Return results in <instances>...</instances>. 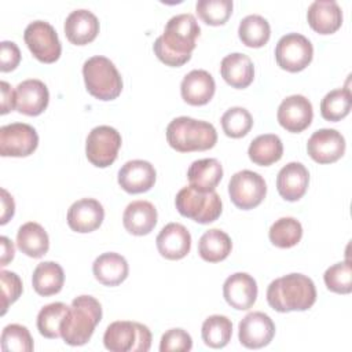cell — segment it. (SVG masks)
I'll return each instance as SVG.
<instances>
[{
	"label": "cell",
	"mask_w": 352,
	"mask_h": 352,
	"mask_svg": "<svg viewBox=\"0 0 352 352\" xmlns=\"http://www.w3.org/2000/svg\"><path fill=\"white\" fill-rule=\"evenodd\" d=\"M228 194L236 208L249 210L263 202L267 194V184L257 172L243 169L231 176Z\"/></svg>",
	"instance_id": "8"
},
{
	"label": "cell",
	"mask_w": 352,
	"mask_h": 352,
	"mask_svg": "<svg viewBox=\"0 0 352 352\" xmlns=\"http://www.w3.org/2000/svg\"><path fill=\"white\" fill-rule=\"evenodd\" d=\"M120 147V132L113 126L99 125L95 126L87 136L85 154L92 165L98 168H106L116 161Z\"/></svg>",
	"instance_id": "10"
},
{
	"label": "cell",
	"mask_w": 352,
	"mask_h": 352,
	"mask_svg": "<svg viewBox=\"0 0 352 352\" xmlns=\"http://www.w3.org/2000/svg\"><path fill=\"white\" fill-rule=\"evenodd\" d=\"M103 344L111 352H147L151 346V331L138 322L117 320L107 326Z\"/></svg>",
	"instance_id": "7"
},
{
	"label": "cell",
	"mask_w": 352,
	"mask_h": 352,
	"mask_svg": "<svg viewBox=\"0 0 352 352\" xmlns=\"http://www.w3.org/2000/svg\"><path fill=\"white\" fill-rule=\"evenodd\" d=\"M232 249L231 238L219 228L204 232L198 242V253L208 263H219L228 257Z\"/></svg>",
	"instance_id": "32"
},
{
	"label": "cell",
	"mask_w": 352,
	"mask_h": 352,
	"mask_svg": "<svg viewBox=\"0 0 352 352\" xmlns=\"http://www.w3.org/2000/svg\"><path fill=\"white\" fill-rule=\"evenodd\" d=\"M0 280H1V300H3L1 315H4L7 308L11 304H14L22 294V280L15 272L6 271V270H1Z\"/></svg>",
	"instance_id": "42"
},
{
	"label": "cell",
	"mask_w": 352,
	"mask_h": 352,
	"mask_svg": "<svg viewBox=\"0 0 352 352\" xmlns=\"http://www.w3.org/2000/svg\"><path fill=\"white\" fill-rule=\"evenodd\" d=\"M87 91L99 100H113L122 91V78L114 63L102 55L87 59L82 65Z\"/></svg>",
	"instance_id": "5"
},
{
	"label": "cell",
	"mask_w": 352,
	"mask_h": 352,
	"mask_svg": "<svg viewBox=\"0 0 352 352\" xmlns=\"http://www.w3.org/2000/svg\"><path fill=\"white\" fill-rule=\"evenodd\" d=\"M92 272L99 283L104 286H117L126 279L129 267L124 256L107 252L95 258Z\"/></svg>",
	"instance_id": "27"
},
{
	"label": "cell",
	"mask_w": 352,
	"mask_h": 352,
	"mask_svg": "<svg viewBox=\"0 0 352 352\" xmlns=\"http://www.w3.org/2000/svg\"><path fill=\"white\" fill-rule=\"evenodd\" d=\"M25 43L33 56L43 63H54L59 59L62 45L56 30L45 21L30 22L23 33Z\"/></svg>",
	"instance_id": "11"
},
{
	"label": "cell",
	"mask_w": 352,
	"mask_h": 352,
	"mask_svg": "<svg viewBox=\"0 0 352 352\" xmlns=\"http://www.w3.org/2000/svg\"><path fill=\"white\" fill-rule=\"evenodd\" d=\"M102 319V305L92 296H78L72 301L60 324V337L67 345L80 346L89 341Z\"/></svg>",
	"instance_id": "3"
},
{
	"label": "cell",
	"mask_w": 352,
	"mask_h": 352,
	"mask_svg": "<svg viewBox=\"0 0 352 352\" xmlns=\"http://www.w3.org/2000/svg\"><path fill=\"white\" fill-rule=\"evenodd\" d=\"M278 122L289 132H302L314 118L311 102L302 95H290L282 100L278 107Z\"/></svg>",
	"instance_id": "15"
},
{
	"label": "cell",
	"mask_w": 352,
	"mask_h": 352,
	"mask_svg": "<svg viewBox=\"0 0 352 352\" xmlns=\"http://www.w3.org/2000/svg\"><path fill=\"white\" fill-rule=\"evenodd\" d=\"M231 0H198L195 4L197 15L210 26L224 25L232 14Z\"/></svg>",
	"instance_id": "38"
},
{
	"label": "cell",
	"mask_w": 352,
	"mask_h": 352,
	"mask_svg": "<svg viewBox=\"0 0 352 352\" xmlns=\"http://www.w3.org/2000/svg\"><path fill=\"white\" fill-rule=\"evenodd\" d=\"M223 296L228 305L235 309L246 311L253 307L257 298V283L246 272L230 275L223 285Z\"/></svg>",
	"instance_id": "16"
},
{
	"label": "cell",
	"mask_w": 352,
	"mask_h": 352,
	"mask_svg": "<svg viewBox=\"0 0 352 352\" xmlns=\"http://www.w3.org/2000/svg\"><path fill=\"white\" fill-rule=\"evenodd\" d=\"M267 301L278 312L307 311L316 301V287L307 275L293 272L270 283Z\"/></svg>",
	"instance_id": "2"
},
{
	"label": "cell",
	"mask_w": 352,
	"mask_h": 352,
	"mask_svg": "<svg viewBox=\"0 0 352 352\" xmlns=\"http://www.w3.org/2000/svg\"><path fill=\"white\" fill-rule=\"evenodd\" d=\"M157 249L168 260H180L191 249V235L188 230L179 223L166 224L157 235Z\"/></svg>",
	"instance_id": "20"
},
{
	"label": "cell",
	"mask_w": 352,
	"mask_h": 352,
	"mask_svg": "<svg viewBox=\"0 0 352 352\" xmlns=\"http://www.w3.org/2000/svg\"><path fill=\"white\" fill-rule=\"evenodd\" d=\"M155 169L144 160H132L125 162L118 170V184L129 194L148 191L155 183Z\"/></svg>",
	"instance_id": "18"
},
{
	"label": "cell",
	"mask_w": 352,
	"mask_h": 352,
	"mask_svg": "<svg viewBox=\"0 0 352 352\" xmlns=\"http://www.w3.org/2000/svg\"><path fill=\"white\" fill-rule=\"evenodd\" d=\"M221 128L228 138H242L253 126V118L245 107H231L221 116Z\"/></svg>",
	"instance_id": "39"
},
{
	"label": "cell",
	"mask_w": 352,
	"mask_h": 352,
	"mask_svg": "<svg viewBox=\"0 0 352 352\" xmlns=\"http://www.w3.org/2000/svg\"><path fill=\"white\" fill-rule=\"evenodd\" d=\"M220 73L224 81L232 88H246L254 78V66L252 59L241 52H232L223 58Z\"/></svg>",
	"instance_id": "26"
},
{
	"label": "cell",
	"mask_w": 352,
	"mask_h": 352,
	"mask_svg": "<svg viewBox=\"0 0 352 352\" xmlns=\"http://www.w3.org/2000/svg\"><path fill=\"white\" fill-rule=\"evenodd\" d=\"M216 84L212 74L202 69L187 73L180 84V94L186 103L191 106H204L214 95Z\"/></svg>",
	"instance_id": "21"
},
{
	"label": "cell",
	"mask_w": 352,
	"mask_h": 352,
	"mask_svg": "<svg viewBox=\"0 0 352 352\" xmlns=\"http://www.w3.org/2000/svg\"><path fill=\"white\" fill-rule=\"evenodd\" d=\"M0 245H1V260H0V265L4 267V265H7V264L14 258L15 248H14L12 241H10L7 236H1V238H0Z\"/></svg>",
	"instance_id": "47"
},
{
	"label": "cell",
	"mask_w": 352,
	"mask_h": 352,
	"mask_svg": "<svg viewBox=\"0 0 352 352\" xmlns=\"http://www.w3.org/2000/svg\"><path fill=\"white\" fill-rule=\"evenodd\" d=\"M38 146L36 129L25 122H12L0 128V154L3 157H28Z\"/></svg>",
	"instance_id": "12"
},
{
	"label": "cell",
	"mask_w": 352,
	"mask_h": 352,
	"mask_svg": "<svg viewBox=\"0 0 352 352\" xmlns=\"http://www.w3.org/2000/svg\"><path fill=\"white\" fill-rule=\"evenodd\" d=\"M314 47L300 33H287L279 38L275 47V59L280 69L290 73L304 70L312 60Z\"/></svg>",
	"instance_id": "9"
},
{
	"label": "cell",
	"mask_w": 352,
	"mask_h": 352,
	"mask_svg": "<svg viewBox=\"0 0 352 352\" xmlns=\"http://www.w3.org/2000/svg\"><path fill=\"white\" fill-rule=\"evenodd\" d=\"M268 236L271 243L278 248H293L301 241L302 226L294 217H280L271 226Z\"/></svg>",
	"instance_id": "35"
},
{
	"label": "cell",
	"mask_w": 352,
	"mask_h": 352,
	"mask_svg": "<svg viewBox=\"0 0 352 352\" xmlns=\"http://www.w3.org/2000/svg\"><path fill=\"white\" fill-rule=\"evenodd\" d=\"M15 212V204L12 197L8 194L6 188H1V220L0 224H6Z\"/></svg>",
	"instance_id": "46"
},
{
	"label": "cell",
	"mask_w": 352,
	"mask_h": 352,
	"mask_svg": "<svg viewBox=\"0 0 352 352\" xmlns=\"http://www.w3.org/2000/svg\"><path fill=\"white\" fill-rule=\"evenodd\" d=\"M187 177L191 187L199 191H212L223 177V166L216 158L197 160L190 165Z\"/></svg>",
	"instance_id": "29"
},
{
	"label": "cell",
	"mask_w": 352,
	"mask_h": 352,
	"mask_svg": "<svg viewBox=\"0 0 352 352\" xmlns=\"http://www.w3.org/2000/svg\"><path fill=\"white\" fill-rule=\"evenodd\" d=\"M307 19L319 34H331L341 28L342 10L334 0H316L308 7Z\"/></svg>",
	"instance_id": "23"
},
{
	"label": "cell",
	"mask_w": 352,
	"mask_h": 352,
	"mask_svg": "<svg viewBox=\"0 0 352 352\" xmlns=\"http://www.w3.org/2000/svg\"><path fill=\"white\" fill-rule=\"evenodd\" d=\"M249 158L253 164L268 166L278 162L283 154V144L278 135L265 133L254 138L248 148Z\"/></svg>",
	"instance_id": "31"
},
{
	"label": "cell",
	"mask_w": 352,
	"mask_h": 352,
	"mask_svg": "<svg viewBox=\"0 0 352 352\" xmlns=\"http://www.w3.org/2000/svg\"><path fill=\"white\" fill-rule=\"evenodd\" d=\"M21 62V51L14 41H1L0 43V70L11 72Z\"/></svg>",
	"instance_id": "44"
},
{
	"label": "cell",
	"mask_w": 352,
	"mask_h": 352,
	"mask_svg": "<svg viewBox=\"0 0 352 352\" xmlns=\"http://www.w3.org/2000/svg\"><path fill=\"white\" fill-rule=\"evenodd\" d=\"M1 349L4 352H30L33 351V338L28 327L11 323L3 329Z\"/></svg>",
	"instance_id": "40"
},
{
	"label": "cell",
	"mask_w": 352,
	"mask_h": 352,
	"mask_svg": "<svg viewBox=\"0 0 352 352\" xmlns=\"http://www.w3.org/2000/svg\"><path fill=\"white\" fill-rule=\"evenodd\" d=\"M104 219L102 204L94 198H82L72 204L67 210V224L76 232H92Z\"/></svg>",
	"instance_id": "19"
},
{
	"label": "cell",
	"mask_w": 352,
	"mask_h": 352,
	"mask_svg": "<svg viewBox=\"0 0 352 352\" xmlns=\"http://www.w3.org/2000/svg\"><path fill=\"white\" fill-rule=\"evenodd\" d=\"M307 151L315 162L331 164L338 161L344 155L345 139L336 129H318L308 139Z\"/></svg>",
	"instance_id": "14"
},
{
	"label": "cell",
	"mask_w": 352,
	"mask_h": 352,
	"mask_svg": "<svg viewBox=\"0 0 352 352\" xmlns=\"http://www.w3.org/2000/svg\"><path fill=\"white\" fill-rule=\"evenodd\" d=\"M352 107L349 88H337L324 95L320 102V114L327 121H340L346 117Z\"/></svg>",
	"instance_id": "36"
},
{
	"label": "cell",
	"mask_w": 352,
	"mask_h": 352,
	"mask_svg": "<svg viewBox=\"0 0 352 352\" xmlns=\"http://www.w3.org/2000/svg\"><path fill=\"white\" fill-rule=\"evenodd\" d=\"M16 246L26 256L40 258L50 249V238L38 223L28 221L22 224L16 232Z\"/></svg>",
	"instance_id": "28"
},
{
	"label": "cell",
	"mask_w": 352,
	"mask_h": 352,
	"mask_svg": "<svg viewBox=\"0 0 352 352\" xmlns=\"http://www.w3.org/2000/svg\"><path fill=\"white\" fill-rule=\"evenodd\" d=\"M177 212L199 224H208L217 220L223 210L220 195L212 191H199L191 186L183 187L175 198Z\"/></svg>",
	"instance_id": "6"
},
{
	"label": "cell",
	"mask_w": 352,
	"mask_h": 352,
	"mask_svg": "<svg viewBox=\"0 0 352 352\" xmlns=\"http://www.w3.org/2000/svg\"><path fill=\"white\" fill-rule=\"evenodd\" d=\"M65 34L76 45H85L94 41L99 33V21L88 10H74L65 21Z\"/></svg>",
	"instance_id": "24"
},
{
	"label": "cell",
	"mask_w": 352,
	"mask_h": 352,
	"mask_svg": "<svg viewBox=\"0 0 352 352\" xmlns=\"http://www.w3.org/2000/svg\"><path fill=\"white\" fill-rule=\"evenodd\" d=\"M309 173L301 162L286 164L276 176V188L286 201H298L308 188Z\"/></svg>",
	"instance_id": "22"
},
{
	"label": "cell",
	"mask_w": 352,
	"mask_h": 352,
	"mask_svg": "<svg viewBox=\"0 0 352 352\" xmlns=\"http://www.w3.org/2000/svg\"><path fill=\"white\" fill-rule=\"evenodd\" d=\"M157 209L148 201H133L128 204L122 214V224L132 235H147L157 224Z\"/></svg>",
	"instance_id": "25"
},
{
	"label": "cell",
	"mask_w": 352,
	"mask_h": 352,
	"mask_svg": "<svg viewBox=\"0 0 352 352\" xmlns=\"http://www.w3.org/2000/svg\"><path fill=\"white\" fill-rule=\"evenodd\" d=\"M192 348L191 336L183 329H170L165 331L161 337L160 351L170 352V351H182L187 352Z\"/></svg>",
	"instance_id": "43"
},
{
	"label": "cell",
	"mask_w": 352,
	"mask_h": 352,
	"mask_svg": "<svg viewBox=\"0 0 352 352\" xmlns=\"http://www.w3.org/2000/svg\"><path fill=\"white\" fill-rule=\"evenodd\" d=\"M65 274L62 267L55 261H44L37 264L32 275V285L37 294L48 297L62 290Z\"/></svg>",
	"instance_id": "30"
},
{
	"label": "cell",
	"mask_w": 352,
	"mask_h": 352,
	"mask_svg": "<svg viewBox=\"0 0 352 352\" xmlns=\"http://www.w3.org/2000/svg\"><path fill=\"white\" fill-rule=\"evenodd\" d=\"M238 36L246 47L260 48L268 43L271 36V28L264 16L252 14L245 16L239 22Z\"/></svg>",
	"instance_id": "33"
},
{
	"label": "cell",
	"mask_w": 352,
	"mask_h": 352,
	"mask_svg": "<svg viewBox=\"0 0 352 352\" xmlns=\"http://www.w3.org/2000/svg\"><path fill=\"white\" fill-rule=\"evenodd\" d=\"M48 102V88L37 78L25 80L15 88V109L22 114L38 116L47 109Z\"/></svg>",
	"instance_id": "17"
},
{
	"label": "cell",
	"mask_w": 352,
	"mask_h": 352,
	"mask_svg": "<svg viewBox=\"0 0 352 352\" xmlns=\"http://www.w3.org/2000/svg\"><path fill=\"white\" fill-rule=\"evenodd\" d=\"M69 307L63 302H51L43 307L37 315V329L45 338L60 337V324Z\"/></svg>",
	"instance_id": "37"
},
{
	"label": "cell",
	"mask_w": 352,
	"mask_h": 352,
	"mask_svg": "<svg viewBox=\"0 0 352 352\" xmlns=\"http://www.w3.org/2000/svg\"><path fill=\"white\" fill-rule=\"evenodd\" d=\"M1 89V114H7L8 111L15 109V91L7 81L0 82Z\"/></svg>",
	"instance_id": "45"
},
{
	"label": "cell",
	"mask_w": 352,
	"mask_h": 352,
	"mask_svg": "<svg viewBox=\"0 0 352 352\" xmlns=\"http://www.w3.org/2000/svg\"><path fill=\"white\" fill-rule=\"evenodd\" d=\"M201 336L205 345L214 349L224 348L231 340L232 323L224 315H210L202 323Z\"/></svg>",
	"instance_id": "34"
},
{
	"label": "cell",
	"mask_w": 352,
	"mask_h": 352,
	"mask_svg": "<svg viewBox=\"0 0 352 352\" xmlns=\"http://www.w3.org/2000/svg\"><path fill=\"white\" fill-rule=\"evenodd\" d=\"M275 336L272 319L260 311L249 312L238 324L239 342L249 349H258L268 345Z\"/></svg>",
	"instance_id": "13"
},
{
	"label": "cell",
	"mask_w": 352,
	"mask_h": 352,
	"mask_svg": "<svg viewBox=\"0 0 352 352\" xmlns=\"http://www.w3.org/2000/svg\"><path fill=\"white\" fill-rule=\"evenodd\" d=\"M166 140L179 153L205 151L216 144L217 132L208 121L182 116L168 124Z\"/></svg>",
	"instance_id": "4"
},
{
	"label": "cell",
	"mask_w": 352,
	"mask_h": 352,
	"mask_svg": "<svg viewBox=\"0 0 352 352\" xmlns=\"http://www.w3.org/2000/svg\"><path fill=\"white\" fill-rule=\"evenodd\" d=\"M201 29L192 14H179L172 16L157 37L153 50L157 58L172 67H180L191 59Z\"/></svg>",
	"instance_id": "1"
},
{
	"label": "cell",
	"mask_w": 352,
	"mask_h": 352,
	"mask_svg": "<svg viewBox=\"0 0 352 352\" xmlns=\"http://www.w3.org/2000/svg\"><path fill=\"white\" fill-rule=\"evenodd\" d=\"M323 280L326 287L338 294H348L352 292V267L349 260L337 263L324 271Z\"/></svg>",
	"instance_id": "41"
}]
</instances>
